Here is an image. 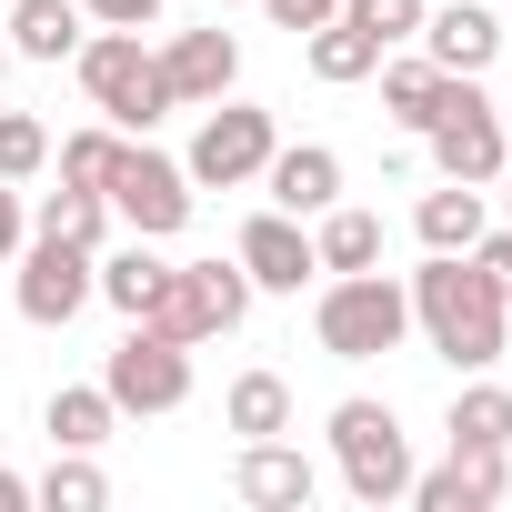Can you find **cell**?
Listing matches in <instances>:
<instances>
[{"label": "cell", "mask_w": 512, "mask_h": 512, "mask_svg": "<svg viewBox=\"0 0 512 512\" xmlns=\"http://www.w3.org/2000/svg\"><path fill=\"white\" fill-rule=\"evenodd\" d=\"M402 292H412V332H422L452 372H492V362H502V342H512V302L482 282L472 251H432Z\"/></svg>", "instance_id": "6da1fadb"}, {"label": "cell", "mask_w": 512, "mask_h": 512, "mask_svg": "<svg viewBox=\"0 0 512 512\" xmlns=\"http://www.w3.org/2000/svg\"><path fill=\"white\" fill-rule=\"evenodd\" d=\"M312 332H322L332 362H382V352L412 342V292H402L382 262H372V272H332L322 302H312Z\"/></svg>", "instance_id": "7a4b0ae2"}, {"label": "cell", "mask_w": 512, "mask_h": 512, "mask_svg": "<svg viewBox=\"0 0 512 512\" xmlns=\"http://www.w3.org/2000/svg\"><path fill=\"white\" fill-rule=\"evenodd\" d=\"M422 151H432V171L442 181H502V161H512V141H502V101L482 91V71H442V91H432V121H422Z\"/></svg>", "instance_id": "3957f363"}, {"label": "cell", "mask_w": 512, "mask_h": 512, "mask_svg": "<svg viewBox=\"0 0 512 512\" xmlns=\"http://www.w3.org/2000/svg\"><path fill=\"white\" fill-rule=\"evenodd\" d=\"M322 432H332V462H342V492H352V502H372V512H382V502H402V492H412V472H422V462H412V432H402V412H392V402L352 392V402H332V422H322Z\"/></svg>", "instance_id": "277c9868"}, {"label": "cell", "mask_w": 512, "mask_h": 512, "mask_svg": "<svg viewBox=\"0 0 512 512\" xmlns=\"http://www.w3.org/2000/svg\"><path fill=\"white\" fill-rule=\"evenodd\" d=\"M71 71H81V91H91V111H101L111 131H151V121L171 111L161 51H141V31H91V41L71 51Z\"/></svg>", "instance_id": "5b68a950"}, {"label": "cell", "mask_w": 512, "mask_h": 512, "mask_svg": "<svg viewBox=\"0 0 512 512\" xmlns=\"http://www.w3.org/2000/svg\"><path fill=\"white\" fill-rule=\"evenodd\" d=\"M272 151H282V121H272L262 101H231V91H221V101L201 111L181 171H191V191H241V181H262Z\"/></svg>", "instance_id": "8992f818"}, {"label": "cell", "mask_w": 512, "mask_h": 512, "mask_svg": "<svg viewBox=\"0 0 512 512\" xmlns=\"http://www.w3.org/2000/svg\"><path fill=\"white\" fill-rule=\"evenodd\" d=\"M241 312H251V272H241V262H171V282H161V302H151L141 322L201 352V342L241 332Z\"/></svg>", "instance_id": "52a82bcc"}, {"label": "cell", "mask_w": 512, "mask_h": 512, "mask_svg": "<svg viewBox=\"0 0 512 512\" xmlns=\"http://www.w3.org/2000/svg\"><path fill=\"white\" fill-rule=\"evenodd\" d=\"M101 392L121 402V422H131V412H181V402H191V342L131 322V332L111 342V362H101Z\"/></svg>", "instance_id": "ba28073f"}, {"label": "cell", "mask_w": 512, "mask_h": 512, "mask_svg": "<svg viewBox=\"0 0 512 512\" xmlns=\"http://www.w3.org/2000/svg\"><path fill=\"white\" fill-rule=\"evenodd\" d=\"M91 282H101V251H91V241L31 231V241H21V282H11V302H21L31 332H61V322L91 302Z\"/></svg>", "instance_id": "9c48e42d"}, {"label": "cell", "mask_w": 512, "mask_h": 512, "mask_svg": "<svg viewBox=\"0 0 512 512\" xmlns=\"http://www.w3.org/2000/svg\"><path fill=\"white\" fill-rule=\"evenodd\" d=\"M101 201H111L141 241H171V231L191 221V171H181L171 151H151V141H121V161H111Z\"/></svg>", "instance_id": "30bf717a"}, {"label": "cell", "mask_w": 512, "mask_h": 512, "mask_svg": "<svg viewBox=\"0 0 512 512\" xmlns=\"http://www.w3.org/2000/svg\"><path fill=\"white\" fill-rule=\"evenodd\" d=\"M231 262L251 272V292H302V282H322L312 231H302L292 211H251V221H241V241H231Z\"/></svg>", "instance_id": "8fae6325"}, {"label": "cell", "mask_w": 512, "mask_h": 512, "mask_svg": "<svg viewBox=\"0 0 512 512\" xmlns=\"http://www.w3.org/2000/svg\"><path fill=\"white\" fill-rule=\"evenodd\" d=\"M231 492L251 502V512H312V492H322V472H312V452L302 442H241V462H231Z\"/></svg>", "instance_id": "7c38bea8"}, {"label": "cell", "mask_w": 512, "mask_h": 512, "mask_svg": "<svg viewBox=\"0 0 512 512\" xmlns=\"http://www.w3.org/2000/svg\"><path fill=\"white\" fill-rule=\"evenodd\" d=\"M161 81H171V111H211V101L241 81V41H231V31H171Z\"/></svg>", "instance_id": "4fadbf2b"}, {"label": "cell", "mask_w": 512, "mask_h": 512, "mask_svg": "<svg viewBox=\"0 0 512 512\" xmlns=\"http://www.w3.org/2000/svg\"><path fill=\"white\" fill-rule=\"evenodd\" d=\"M502 492H512V452H452V462L412 472L402 502H422V512H492Z\"/></svg>", "instance_id": "5bb4252c"}, {"label": "cell", "mask_w": 512, "mask_h": 512, "mask_svg": "<svg viewBox=\"0 0 512 512\" xmlns=\"http://www.w3.org/2000/svg\"><path fill=\"white\" fill-rule=\"evenodd\" d=\"M422 61L432 71H492L502 61V21L482 11V0H442V11H422Z\"/></svg>", "instance_id": "9a60e30c"}, {"label": "cell", "mask_w": 512, "mask_h": 512, "mask_svg": "<svg viewBox=\"0 0 512 512\" xmlns=\"http://www.w3.org/2000/svg\"><path fill=\"white\" fill-rule=\"evenodd\" d=\"M262 191H272V211L312 221V211L342 201V151H322V141H282V151L262 161Z\"/></svg>", "instance_id": "2e32d148"}, {"label": "cell", "mask_w": 512, "mask_h": 512, "mask_svg": "<svg viewBox=\"0 0 512 512\" xmlns=\"http://www.w3.org/2000/svg\"><path fill=\"white\" fill-rule=\"evenodd\" d=\"M0 31H11V61H71L91 41V11L81 0H11Z\"/></svg>", "instance_id": "e0dca14e"}, {"label": "cell", "mask_w": 512, "mask_h": 512, "mask_svg": "<svg viewBox=\"0 0 512 512\" xmlns=\"http://www.w3.org/2000/svg\"><path fill=\"white\" fill-rule=\"evenodd\" d=\"M412 231H422V251H472V241L492 231L482 181H442V191H422V201H412Z\"/></svg>", "instance_id": "ac0fdd59"}, {"label": "cell", "mask_w": 512, "mask_h": 512, "mask_svg": "<svg viewBox=\"0 0 512 512\" xmlns=\"http://www.w3.org/2000/svg\"><path fill=\"white\" fill-rule=\"evenodd\" d=\"M41 432H51V452H101V442L121 432V402H111L101 382H61L51 412H41Z\"/></svg>", "instance_id": "d6986e66"}, {"label": "cell", "mask_w": 512, "mask_h": 512, "mask_svg": "<svg viewBox=\"0 0 512 512\" xmlns=\"http://www.w3.org/2000/svg\"><path fill=\"white\" fill-rule=\"evenodd\" d=\"M161 282H171V262H161V251H151L141 231H131L121 251H101V282H91V292H101V302H111L121 322H141V312L161 302Z\"/></svg>", "instance_id": "ffe728a7"}, {"label": "cell", "mask_w": 512, "mask_h": 512, "mask_svg": "<svg viewBox=\"0 0 512 512\" xmlns=\"http://www.w3.org/2000/svg\"><path fill=\"white\" fill-rule=\"evenodd\" d=\"M302 61H312V81H322V91H352V81H372V71H382V41H372V31H352V21L332 11L322 31H302Z\"/></svg>", "instance_id": "44dd1931"}, {"label": "cell", "mask_w": 512, "mask_h": 512, "mask_svg": "<svg viewBox=\"0 0 512 512\" xmlns=\"http://www.w3.org/2000/svg\"><path fill=\"white\" fill-rule=\"evenodd\" d=\"M312 262H322V272H372V262H382V221L352 211V201L312 211Z\"/></svg>", "instance_id": "7402d4cb"}, {"label": "cell", "mask_w": 512, "mask_h": 512, "mask_svg": "<svg viewBox=\"0 0 512 512\" xmlns=\"http://www.w3.org/2000/svg\"><path fill=\"white\" fill-rule=\"evenodd\" d=\"M442 432H452V452H512V392H502V382H472V392H452Z\"/></svg>", "instance_id": "603a6c76"}, {"label": "cell", "mask_w": 512, "mask_h": 512, "mask_svg": "<svg viewBox=\"0 0 512 512\" xmlns=\"http://www.w3.org/2000/svg\"><path fill=\"white\" fill-rule=\"evenodd\" d=\"M221 422H231L241 442H272V432H292V382H282V372H241V382L221 392Z\"/></svg>", "instance_id": "cb8c5ba5"}, {"label": "cell", "mask_w": 512, "mask_h": 512, "mask_svg": "<svg viewBox=\"0 0 512 512\" xmlns=\"http://www.w3.org/2000/svg\"><path fill=\"white\" fill-rule=\"evenodd\" d=\"M31 502H41V512H101V502H111V482H101V462H91V452H51V472L31 482Z\"/></svg>", "instance_id": "d4e9b609"}, {"label": "cell", "mask_w": 512, "mask_h": 512, "mask_svg": "<svg viewBox=\"0 0 512 512\" xmlns=\"http://www.w3.org/2000/svg\"><path fill=\"white\" fill-rule=\"evenodd\" d=\"M31 231H61V241H91V251H101V231H111V201H101V191H81V181H61V191H41Z\"/></svg>", "instance_id": "484cf974"}, {"label": "cell", "mask_w": 512, "mask_h": 512, "mask_svg": "<svg viewBox=\"0 0 512 512\" xmlns=\"http://www.w3.org/2000/svg\"><path fill=\"white\" fill-rule=\"evenodd\" d=\"M432 91H442V71H432L422 51H412V61H382V111H392L412 141H422V121H432Z\"/></svg>", "instance_id": "4316f807"}, {"label": "cell", "mask_w": 512, "mask_h": 512, "mask_svg": "<svg viewBox=\"0 0 512 512\" xmlns=\"http://www.w3.org/2000/svg\"><path fill=\"white\" fill-rule=\"evenodd\" d=\"M51 171V131L31 111H0V181H41Z\"/></svg>", "instance_id": "83f0119b"}, {"label": "cell", "mask_w": 512, "mask_h": 512, "mask_svg": "<svg viewBox=\"0 0 512 512\" xmlns=\"http://www.w3.org/2000/svg\"><path fill=\"white\" fill-rule=\"evenodd\" d=\"M121 141H131V131H111V121H101V131H71V141H61V181L101 191V181H111V161H121Z\"/></svg>", "instance_id": "f1b7e54d"}, {"label": "cell", "mask_w": 512, "mask_h": 512, "mask_svg": "<svg viewBox=\"0 0 512 512\" xmlns=\"http://www.w3.org/2000/svg\"><path fill=\"white\" fill-rule=\"evenodd\" d=\"M422 11H432V0H342V21H352V31H372L382 51H402V41L422 31Z\"/></svg>", "instance_id": "f546056e"}, {"label": "cell", "mask_w": 512, "mask_h": 512, "mask_svg": "<svg viewBox=\"0 0 512 512\" xmlns=\"http://www.w3.org/2000/svg\"><path fill=\"white\" fill-rule=\"evenodd\" d=\"M262 11H272V31H292V41H302V31H322V21L342 11V0H262Z\"/></svg>", "instance_id": "4dcf8cb0"}, {"label": "cell", "mask_w": 512, "mask_h": 512, "mask_svg": "<svg viewBox=\"0 0 512 512\" xmlns=\"http://www.w3.org/2000/svg\"><path fill=\"white\" fill-rule=\"evenodd\" d=\"M81 11H91L101 31H151V21H161V0H81Z\"/></svg>", "instance_id": "1f68e13d"}, {"label": "cell", "mask_w": 512, "mask_h": 512, "mask_svg": "<svg viewBox=\"0 0 512 512\" xmlns=\"http://www.w3.org/2000/svg\"><path fill=\"white\" fill-rule=\"evenodd\" d=\"M472 262H482V282L512 302V231H482V241H472Z\"/></svg>", "instance_id": "d6a6232c"}, {"label": "cell", "mask_w": 512, "mask_h": 512, "mask_svg": "<svg viewBox=\"0 0 512 512\" xmlns=\"http://www.w3.org/2000/svg\"><path fill=\"white\" fill-rule=\"evenodd\" d=\"M31 241V211H21V181H0V262H21Z\"/></svg>", "instance_id": "836d02e7"}, {"label": "cell", "mask_w": 512, "mask_h": 512, "mask_svg": "<svg viewBox=\"0 0 512 512\" xmlns=\"http://www.w3.org/2000/svg\"><path fill=\"white\" fill-rule=\"evenodd\" d=\"M21 502H31V482H21V472H0V512H21Z\"/></svg>", "instance_id": "e575fe53"}, {"label": "cell", "mask_w": 512, "mask_h": 512, "mask_svg": "<svg viewBox=\"0 0 512 512\" xmlns=\"http://www.w3.org/2000/svg\"><path fill=\"white\" fill-rule=\"evenodd\" d=\"M0 81H11V41H0Z\"/></svg>", "instance_id": "d590c367"}, {"label": "cell", "mask_w": 512, "mask_h": 512, "mask_svg": "<svg viewBox=\"0 0 512 512\" xmlns=\"http://www.w3.org/2000/svg\"><path fill=\"white\" fill-rule=\"evenodd\" d=\"M502 201H512V161H502Z\"/></svg>", "instance_id": "8d00e7d4"}, {"label": "cell", "mask_w": 512, "mask_h": 512, "mask_svg": "<svg viewBox=\"0 0 512 512\" xmlns=\"http://www.w3.org/2000/svg\"><path fill=\"white\" fill-rule=\"evenodd\" d=\"M502 141H512V101H502Z\"/></svg>", "instance_id": "74e56055"}, {"label": "cell", "mask_w": 512, "mask_h": 512, "mask_svg": "<svg viewBox=\"0 0 512 512\" xmlns=\"http://www.w3.org/2000/svg\"><path fill=\"white\" fill-rule=\"evenodd\" d=\"M0 11H11V0H0Z\"/></svg>", "instance_id": "f35d334b"}, {"label": "cell", "mask_w": 512, "mask_h": 512, "mask_svg": "<svg viewBox=\"0 0 512 512\" xmlns=\"http://www.w3.org/2000/svg\"><path fill=\"white\" fill-rule=\"evenodd\" d=\"M221 11H231V0H221Z\"/></svg>", "instance_id": "ab89813d"}]
</instances>
